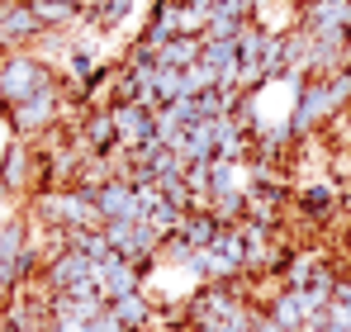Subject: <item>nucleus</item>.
Wrapping results in <instances>:
<instances>
[{"instance_id":"nucleus-22","label":"nucleus","mask_w":351,"mask_h":332,"mask_svg":"<svg viewBox=\"0 0 351 332\" xmlns=\"http://www.w3.org/2000/svg\"><path fill=\"white\" fill-rule=\"evenodd\" d=\"M299 332H328V318H308V323H304Z\"/></svg>"},{"instance_id":"nucleus-5","label":"nucleus","mask_w":351,"mask_h":332,"mask_svg":"<svg viewBox=\"0 0 351 332\" xmlns=\"http://www.w3.org/2000/svg\"><path fill=\"white\" fill-rule=\"evenodd\" d=\"M95 214H100V223H143L147 219V209H143V200H138V190L128 180H110V185L95 190Z\"/></svg>"},{"instance_id":"nucleus-20","label":"nucleus","mask_w":351,"mask_h":332,"mask_svg":"<svg viewBox=\"0 0 351 332\" xmlns=\"http://www.w3.org/2000/svg\"><path fill=\"white\" fill-rule=\"evenodd\" d=\"M332 304H342V309H351V266H347V276L337 280V294H332Z\"/></svg>"},{"instance_id":"nucleus-19","label":"nucleus","mask_w":351,"mask_h":332,"mask_svg":"<svg viewBox=\"0 0 351 332\" xmlns=\"http://www.w3.org/2000/svg\"><path fill=\"white\" fill-rule=\"evenodd\" d=\"M328 95H332L337 114L351 110V76H347V71H332V76H328Z\"/></svg>"},{"instance_id":"nucleus-4","label":"nucleus","mask_w":351,"mask_h":332,"mask_svg":"<svg viewBox=\"0 0 351 332\" xmlns=\"http://www.w3.org/2000/svg\"><path fill=\"white\" fill-rule=\"evenodd\" d=\"M119 128V147L138 152L143 143H157V110L152 105H105Z\"/></svg>"},{"instance_id":"nucleus-14","label":"nucleus","mask_w":351,"mask_h":332,"mask_svg":"<svg viewBox=\"0 0 351 332\" xmlns=\"http://www.w3.org/2000/svg\"><path fill=\"white\" fill-rule=\"evenodd\" d=\"M180 157H185V162H214V157H219V123H214V119H204V123L185 128Z\"/></svg>"},{"instance_id":"nucleus-11","label":"nucleus","mask_w":351,"mask_h":332,"mask_svg":"<svg viewBox=\"0 0 351 332\" xmlns=\"http://www.w3.org/2000/svg\"><path fill=\"white\" fill-rule=\"evenodd\" d=\"M81 138H86V147L95 157H114L119 152V128H114V119H110V110H100V105L81 110Z\"/></svg>"},{"instance_id":"nucleus-6","label":"nucleus","mask_w":351,"mask_h":332,"mask_svg":"<svg viewBox=\"0 0 351 332\" xmlns=\"http://www.w3.org/2000/svg\"><path fill=\"white\" fill-rule=\"evenodd\" d=\"M294 209L308 223H332L342 214V185L337 180H313V185H304L294 195Z\"/></svg>"},{"instance_id":"nucleus-1","label":"nucleus","mask_w":351,"mask_h":332,"mask_svg":"<svg viewBox=\"0 0 351 332\" xmlns=\"http://www.w3.org/2000/svg\"><path fill=\"white\" fill-rule=\"evenodd\" d=\"M58 86V71L43 62V57L34 53H10L0 57V105L14 114L24 100H34V95H43V91H53Z\"/></svg>"},{"instance_id":"nucleus-21","label":"nucleus","mask_w":351,"mask_h":332,"mask_svg":"<svg viewBox=\"0 0 351 332\" xmlns=\"http://www.w3.org/2000/svg\"><path fill=\"white\" fill-rule=\"evenodd\" d=\"M185 10H195V14H214L219 0H185Z\"/></svg>"},{"instance_id":"nucleus-8","label":"nucleus","mask_w":351,"mask_h":332,"mask_svg":"<svg viewBox=\"0 0 351 332\" xmlns=\"http://www.w3.org/2000/svg\"><path fill=\"white\" fill-rule=\"evenodd\" d=\"M34 143H24V138H14L10 147H5V157H0V185L10 190V195H34Z\"/></svg>"},{"instance_id":"nucleus-17","label":"nucleus","mask_w":351,"mask_h":332,"mask_svg":"<svg viewBox=\"0 0 351 332\" xmlns=\"http://www.w3.org/2000/svg\"><path fill=\"white\" fill-rule=\"evenodd\" d=\"M209 209H214V219L223 223V228H237V223H247V190H233V195H219V200H209Z\"/></svg>"},{"instance_id":"nucleus-9","label":"nucleus","mask_w":351,"mask_h":332,"mask_svg":"<svg viewBox=\"0 0 351 332\" xmlns=\"http://www.w3.org/2000/svg\"><path fill=\"white\" fill-rule=\"evenodd\" d=\"M43 280H48L58 294H66L71 285L95 280V261H90V257H81V252H71V247H62L53 261H43Z\"/></svg>"},{"instance_id":"nucleus-10","label":"nucleus","mask_w":351,"mask_h":332,"mask_svg":"<svg viewBox=\"0 0 351 332\" xmlns=\"http://www.w3.org/2000/svg\"><path fill=\"white\" fill-rule=\"evenodd\" d=\"M223 233H228V228L214 219V209L199 204V209H190V214L180 219V233H176V237H180L185 247H195V252H209V247H219Z\"/></svg>"},{"instance_id":"nucleus-7","label":"nucleus","mask_w":351,"mask_h":332,"mask_svg":"<svg viewBox=\"0 0 351 332\" xmlns=\"http://www.w3.org/2000/svg\"><path fill=\"white\" fill-rule=\"evenodd\" d=\"M95 285H100V294H105V304H110V299H123V294L143 289V271H138L128 257L110 252L105 261H95Z\"/></svg>"},{"instance_id":"nucleus-3","label":"nucleus","mask_w":351,"mask_h":332,"mask_svg":"<svg viewBox=\"0 0 351 332\" xmlns=\"http://www.w3.org/2000/svg\"><path fill=\"white\" fill-rule=\"evenodd\" d=\"M62 91H43V95H34V100H24L19 110L10 114V128H14V138H24V143H34V138H48L53 128H58L62 119Z\"/></svg>"},{"instance_id":"nucleus-12","label":"nucleus","mask_w":351,"mask_h":332,"mask_svg":"<svg viewBox=\"0 0 351 332\" xmlns=\"http://www.w3.org/2000/svg\"><path fill=\"white\" fill-rule=\"evenodd\" d=\"M110 313H114V323L123 332H143L147 318H152V294H147V289H133V294H123V299H110Z\"/></svg>"},{"instance_id":"nucleus-13","label":"nucleus","mask_w":351,"mask_h":332,"mask_svg":"<svg viewBox=\"0 0 351 332\" xmlns=\"http://www.w3.org/2000/svg\"><path fill=\"white\" fill-rule=\"evenodd\" d=\"M24 5L34 10V19L43 24V34L48 29H71L81 19V10H86V0H24Z\"/></svg>"},{"instance_id":"nucleus-18","label":"nucleus","mask_w":351,"mask_h":332,"mask_svg":"<svg viewBox=\"0 0 351 332\" xmlns=\"http://www.w3.org/2000/svg\"><path fill=\"white\" fill-rule=\"evenodd\" d=\"M214 86H219V76H214L204 62L185 67V95H199V91H214Z\"/></svg>"},{"instance_id":"nucleus-2","label":"nucleus","mask_w":351,"mask_h":332,"mask_svg":"<svg viewBox=\"0 0 351 332\" xmlns=\"http://www.w3.org/2000/svg\"><path fill=\"white\" fill-rule=\"evenodd\" d=\"M332 119H337V105H332V95H328V76H308V81L299 86V95H294V114H290L294 138L304 143V138L323 133Z\"/></svg>"},{"instance_id":"nucleus-16","label":"nucleus","mask_w":351,"mask_h":332,"mask_svg":"<svg viewBox=\"0 0 351 332\" xmlns=\"http://www.w3.org/2000/svg\"><path fill=\"white\" fill-rule=\"evenodd\" d=\"M199 48H204V38H185V34H176L171 43L157 53V67H171V71H185V67H195L199 62Z\"/></svg>"},{"instance_id":"nucleus-15","label":"nucleus","mask_w":351,"mask_h":332,"mask_svg":"<svg viewBox=\"0 0 351 332\" xmlns=\"http://www.w3.org/2000/svg\"><path fill=\"white\" fill-rule=\"evenodd\" d=\"M276 328H285V332H299L304 323H308V313H304V299H299V289H285V294H276L266 309H261Z\"/></svg>"}]
</instances>
